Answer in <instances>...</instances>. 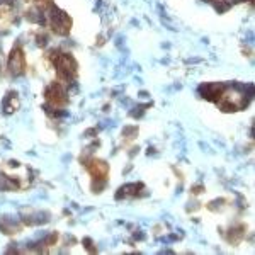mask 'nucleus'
Masks as SVG:
<instances>
[{
  "label": "nucleus",
  "instance_id": "nucleus-1",
  "mask_svg": "<svg viewBox=\"0 0 255 255\" xmlns=\"http://www.w3.org/2000/svg\"><path fill=\"white\" fill-rule=\"evenodd\" d=\"M49 19H51V26L55 32H58V34H67L70 31V19L65 12H60L55 9L51 12V15H49Z\"/></svg>",
  "mask_w": 255,
  "mask_h": 255
},
{
  "label": "nucleus",
  "instance_id": "nucleus-2",
  "mask_svg": "<svg viewBox=\"0 0 255 255\" xmlns=\"http://www.w3.org/2000/svg\"><path fill=\"white\" fill-rule=\"evenodd\" d=\"M9 68H10L12 75H20V73H24V70H26V60H24V55L20 49H14V51L10 53Z\"/></svg>",
  "mask_w": 255,
  "mask_h": 255
},
{
  "label": "nucleus",
  "instance_id": "nucleus-3",
  "mask_svg": "<svg viewBox=\"0 0 255 255\" xmlns=\"http://www.w3.org/2000/svg\"><path fill=\"white\" fill-rule=\"evenodd\" d=\"M87 167H89L90 174L94 175V179H97V180H104L106 175H108V172H109L108 163L101 162V160H92L90 163H87Z\"/></svg>",
  "mask_w": 255,
  "mask_h": 255
}]
</instances>
